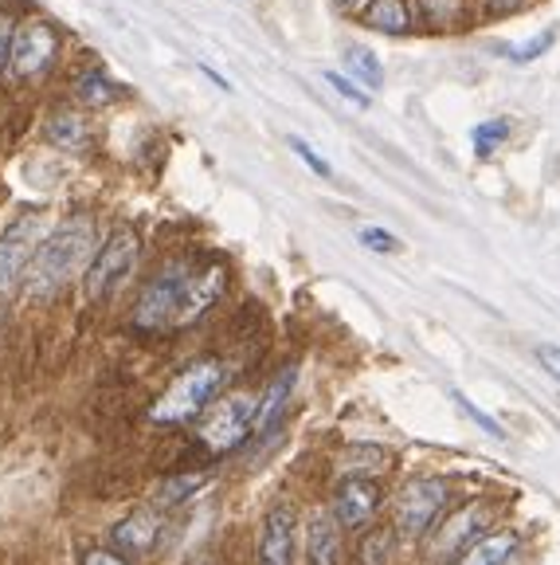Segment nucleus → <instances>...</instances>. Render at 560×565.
I'll return each instance as SVG.
<instances>
[{
    "label": "nucleus",
    "instance_id": "17",
    "mask_svg": "<svg viewBox=\"0 0 560 565\" xmlns=\"http://www.w3.org/2000/svg\"><path fill=\"white\" fill-rule=\"evenodd\" d=\"M75 98H79L83 106H110L122 98V87L106 79L103 71H87V75L75 83Z\"/></svg>",
    "mask_w": 560,
    "mask_h": 565
},
{
    "label": "nucleus",
    "instance_id": "27",
    "mask_svg": "<svg viewBox=\"0 0 560 565\" xmlns=\"http://www.w3.org/2000/svg\"><path fill=\"white\" fill-rule=\"evenodd\" d=\"M290 150L298 153V158L306 161V169H314L317 177H333V169H330V161L322 158V153L314 150V146H306L302 138H290Z\"/></svg>",
    "mask_w": 560,
    "mask_h": 565
},
{
    "label": "nucleus",
    "instance_id": "11",
    "mask_svg": "<svg viewBox=\"0 0 560 565\" xmlns=\"http://www.w3.org/2000/svg\"><path fill=\"white\" fill-rule=\"evenodd\" d=\"M55 52H60V32H55L47 20H28V24H20L17 35H12L9 71L20 75V79H40L55 63Z\"/></svg>",
    "mask_w": 560,
    "mask_h": 565
},
{
    "label": "nucleus",
    "instance_id": "18",
    "mask_svg": "<svg viewBox=\"0 0 560 565\" xmlns=\"http://www.w3.org/2000/svg\"><path fill=\"white\" fill-rule=\"evenodd\" d=\"M290 388H294V370L282 373V377L267 388V397L259 401V413H255V428H259V433H267V428L279 420L282 405H287V397H290Z\"/></svg>",
    "mask_w": 560,
    "mask_h": 565
},
{
    "label": "nucleus",
    "instance_id": "20",
    "mask_svg": "<svg viewBox=\"0 0 560 565\" xmlns=\"http://www.w3.org/2000/svg\"><path fill=\"white\" fill-rule=\"evenodd\" d=\"M201 483H204V476H173V479H165V483L158 487V494H153V507H158V511H165V507L184 503V499H189V494H193Z\"/></svg>",
    "mask_w": 560,
    "mask_h": 565
},
{
    "label": "nucleus",
    "instance_id": "33",
    "mask_svg": "<svg viewBox=\"0 0 560 565\" xmlns=\"http://www.w3.org/2000/svg\"><path fill=\"white\" fill-rule=\"evenodd\" d=\"M337 4H345V0H337Z\"/></svg>",
    "mask_w": 560,
    "mask_h": 565
},
{
    "label": "nucleus",
    "instance_id": "29",
    "mask_svg": "<svg viewBox=\"0 0 560 565\" xmlns=\"http://www.w3.org/2000/svg\"><path fill=\"white\" fill-rule=\"evenodd\" d=\"M549 44H552V32H545V35H537V40H529V44H521V47H509V55H514L517 63H526V60H537V55H541Z\"/></svg>",
    "mask_w": 560,
    "mask_h": 565
},
{
    "label": "nucleus",
    "instance_id": "8",
    "mask_svg": "<svg viewBox=\"0 0 560 565\" xmlns=\"http://www.w3.org/2000/svg\"><path fill=\"white\" fill-rule=\"evenodd\" d=\"M44 216H17L0 232V295L17 291V282L24 279L28 264H32V252L44 239Z\"/></svg>",
    "mask_w": 560,
    "mask_h": 565
},
{
    "label": "nucleus",
    "instance_id": "1",
    "mask_svg": "<svg viewBox=\"0 0 560 565\" xmlns=\"http://www.w3.org/2000/svg\"><path fill=\"white\" fill-rule=\"evenodd\" d=\"M219 295H224V267L219 264H169L165 271L146 282V291L133 302V327L146 330V334L181 330L196 322Z\"/></svg>",
    "mask_w": 560,
    "mask_h": 565
},
{
    "label": "nucleus",
    "instance_id": "7",
    "mask_svg": "<svg viewBox=\"0 0 560 565\" xmlns=\"http://www.w3.org/2000/svg\"><path fill=\"white\" fill-rule=\"evenodd\" d=\"M446 507V483L443 479H408L396 494V530L408 534V539H420L428 534L431 522L439 519V511Z\"/></svg>",
    "mask_w": 560,
    "mask_h": 565
},
{
    "label": "nucleus",
    "instance_id": "28",
    "mask_svg": "<svg viewBox=\"0 0 560 565\" xmlns=\"http://www.w3.org/2000/svg\"><path fill=\"white\" fill-rule=\"evenodd\" d=\"M12 35H17V20L0 12V75L12 67Z\"/></svg>",
    "mask_w": 560,
    "mask_h": 565
},
{
    "label": "nucleus",
    "instance_id": "9",
    "mask_svg": "<svg viewBox=\"0 0 560 565\" xmlns=\"http://www.w3.org/2000/svg\"><path fill=\"white\" fill-rule=\"evenodd\" d=\"M380 503H385V491L373 476H345L342 483L333 487L330 514L342 530H360L377 519Z\"/></svg>",
    "mask_w": 560,
    "mask_h": 565
},
{
    "label": "nucleus",
    "instance_id": "6",
    "mask_svg": "<svg viewBox=\"0 0 560 565\" xmlns=\"http://www.w3.org/2000/svg\"><path fill=\"white\" fill-rule=\"evenodd\" d=\"M494 522V503H471V507H459L451 519L439 522V530L428 539L423 546V557L428 565H446L451 557H459L466 546L478 542V534H486V526Z\"/></svg>",
    "mask_w": 560,
    "mask_h": 565
},
{
    "label": "nucleus",
    "instance_id": "13",
    "mask_svg": "<svg viewBox=\"0 0 560 565\" xmlns=\"http://www.w3.org/2000/svg\"><path fill=\"white\" fill-rule=\"evenodd\" d=\"M333 514L317 511L306 526V557L310 565H342V534Z\"/></svg>",
    "mask_w": 560,
    "mask_h": 565
},
{
    "label": "nucleus",
    "instance_id": "14",
    "mask_svg": "<svg viewBox=\"0 0 560 565\" xmlns=\"http://www.w3.org/2000/svg\"><path fill=\"white\" fill-rule=\"evenodd\" d=\"M517 546H521V539H517L514 530H491L474 546H466L455 557V565H506Z\"/></svg>",
    "mask_w": 560,
    "mask_h": 565
},
{
    "label": "nucleus",
    "instance_id": "5",
    "mask_svg": "<svg viewBox=\"0 0 560 565\" xmlns=\"http://www.w3.org/2000/svg\"><path fill=\"white\" fill-rule=\"evenodd\" d=\"M138 256H141V244H138V232L133 228H118L106 236V244L95 252L87 267V299H106L110 291H118L130 271L138 267Z\"/></svg>",
    "mask_w": 560,
    "mask_h": 565
},
{
    "label": "nucleus",
    "instance_id": "22",
    "mask_svg": "<svg viewBox=\"0 0 560 565\" xmlns=\"http://www.w3.org/2000/svg\"><path fill=\"white\" fill-rule=\"evenodd\" d=\"M420 9L431 28H451L466 12V0H420Z\"/></svg>",
    "mask_w": 560,
    "mask_h": 565
},
{
    "label": "nucleus",
    "instance_id": "23",
    "mask_svg": "<svg viewBox=\"0 0 560 565\" xmlns=\"http://www.w3.org/2000/svg\"><path fill=\"white\" fill-rule=\"evenodd\" d=\"M392 554V530H368L360 542V565H385Z\"/></svg>",
    "mask_w": 560,
    "mask_h": 565
},
{
    "label": "nucleus",
    "instance_id": "26",
    "mask_svg": "<svg viewBox=\"0 0 560 565\" xmlns=\"http://www.w3.org/2000/svg\"><path fill=\"white\" fill-rule=\"evenodd\" d=\"M360 244L380 252V256H396V252H400V239L388 236L385 228H360Z\"/></svg>",
    "mask_w": 560,
    "mask_h": 565
},
{
    "label": "nucleus",
    "instance_id": "15",
    "mask_svg": "<svg viewBox=\"0 0 560 565\" xmlns=\"http://www.w3.org/2000/svg\"><path fill=\"white\" fill-rule=\"evenodd\" d=\"M47 138L52 146H60L63 153H87L90 150V130L75 110H60L47 118Z\"/></svg>",
    "mask_w": 560,
    "mask_h": 565
},
{
    "label": "nucleus",
    "instance_id": "4",
    "mask_svg": "<svg viewBox=\"0 0 560 565\" xmlns=\"http://www.w3.org/2000/svg\"><path fill=\"white\" fill-rule=\"evenodd\" d=\"M255 413H259V397H251V393H228V397H219V405L208 408L196 440L212 456H231L255 433Z\"/></svg>",
    "mask_w": 560,
    "mask_h": 565
},
{
    "label": "nucleus",
    "instance_id": "25",
    "mask_svg": "<svg viewBox=\"0 0 560 565\" xmlns=\"http://www.w3.org/2000/svg\"><path fill=\"white\" fill-rule=\"evenodd\" d=\"M451 397H455V405H459V408H463V413H466V416H471V420H474V424H478L482 433H491V436H502V424H498V420H494V416H486V413H482V408H478V405H474V401H471V397H466V393H459V388H455V393H451Z\"/></svg>",
    "mask_w": 560,
    "mask_h": 565
},
{
    "label": "nucleus",
    "instance_id": "2",
    "mask_svg": "<svg viewBox=\"0 0 560 565\" xmlns=\"http://www.w3.org/2000/svg\"><path fill=\"white\" fill-rule=\"evenodd\" d=\"M90 256H95V224L90 221L63 224L47 239H40V247L32 252V264L24 271L28 291L40 295V299L55 295Z\"/></svg>",
    "mask_w": 560,
    "mask_h": 565
},
{
    "label": "nucleus",
    "instance_id": "24",
    "mask_svg": "<svg viewBox=\"0 0 560 565\" xmlns=\"http://www.w3.org/2000/svg\"><path fill=\"white\" fill-rule=\"evenodd\" d=\"M325 83H330V87L337 90V95H342L345 103L360 106V110H368V106H373V98H368L365 90L357 87V83H349V79H345V75H337V71H325Z\"/></svg>",
    "mask_w": 560,
    "mask_h": 565
},
{
    "label": "nucleus",
    "instance_id": "10",
    "mask_svg": "<svg viewBox=\"0 0 560 565\" xmlns=\"http://www.w3.org/2000/svg\"><path fill=\"white\" fill-rule=\"evenodd\" d=\"M294 542H298V507L290 499H279L263 514V522H259L255 565H294Z\"/></svg>",
    "mask_w": 560,
    "mask_h": 565
},
{
    "label": "nucleus",
    "instance_id": "21",
    "mask_svg": "<svg viewBox=\"0 0 560 565\" xmlns=\"http://www.w3.org/2000/svg\"><path fill=\"white\" fill-rule=\"evenodd\" d=\"M509 138V122L506 118H494V122H482L471 130V141H474V153L478 158H491L494 146H502V141Z\"/></svg>",
    "mask_w": 560,
    "mask_h": 565
},
{
    "label": "nucleus",
    "instance_id": "16",
    "mask_svg": "<svg viewBox=\"0 0 560 565\" xmlns=\"http://www.w3.org/2000/svg\"><path fill=\"white\" fill-rule=\"evenodd\" d=\"M365 24H373L377 32L388 35H408L412 32V12L403 0H373L365 9Z\"/></svg>",
    "mask_w": 560,
    "mask_h": 565
},
{
    "label": "nucleus",
    "instance_id": "31",
    "mask_svg": "<svg viewBox=\"0 0 560 565\" xmlns=\"http://www.w3.org/2000/svg\"><path fill=\"white\" fill-rule=\"evenodd\" d=\"M537 358H541V365L549 370V377L560 381V345H541V350H537Z\"/></svg>",
    "mask_w": 560,
    "mask_h": 565
},
{
    "label": "nucleus",
    "instance_id": "19",
    "mask_svg": "<svg viewBox=\"0 0 560 565\" xmlns=\"http://www.w3.org/2000/svg\"><path fill=\"white\" fill-rule=\"evenodd\" d=\"M345 67H349L365 87H380V83H385V67H380L377 52H368V47H360V44L345 47Z\"/></svg>",
    "mask_w": 560,
    "mask_h": 565
},
{
    "label": "nucleus",
    "instance_id": "3",
    "mask_svg": "<svg viewBox=\"0 0 560 565\" xmlns=\"http://www.w3.org/2000/svg\"><path fill=\"white\" fill-rule=\"evenodd\" d=\"M224 377H228V370H224V362H216V358H201V362H193L189 370L176 373L173 385L153 401L149 420L184 424V420H193V416H201L204 408H208V401L219 393Z\"/></svg>",
    "mask_w": 560,
    "mask_h": 565
},
{
    "label": "nucleus",
    "instance_id": "32",
    "mask_svg": "<svg viewBox=\"0 0 560 565\" xmlns=\"http://www.w3.org/2000/svg\"><path fill=\"white\" fill-rule=\"evenodd\" d=\"M193 565H224V562H219L216 554H196V557H193Z\"/></svg>",
    "mask_w": 560,
    "mask_h": 565
},
{
    "label": "nucleus",
    "instance_id": "30",
    "mask_svg": "<svg viewBox=\"0 0 560 565\" xmlns=\"http://www.w3.org/2000/svg\"><path fill=\"white\" fill-rule=\"evenodd\" d=\"M83 565H130V557H122L118 550H87Z\"/></svg>",
    "mask_w": 560,
    "mask_h": 565
},
{
    "label": "nucleus",
    "instance_id": "12",
    "mask_svg": "<svg viewBox=\"0 0 560 565\" xmlns=\"http://www.w3.org/2000/svg\"><path fill=\"white\" fill-rule=\"evenodd\" d=\"M161 514H158V507L153 511H138V514H130V519H122L115 530H110V542H115V550L122 557H141V554H149V550L158 546V539H161Z\"/></svg>",
    "mask_w": 560,
    "mask_h": 565
}]
</instances>
